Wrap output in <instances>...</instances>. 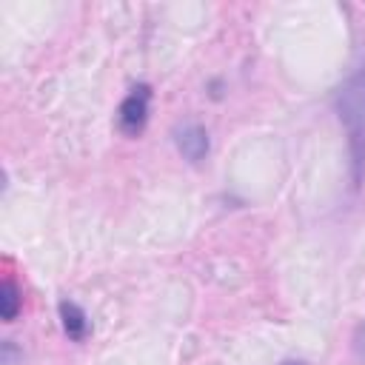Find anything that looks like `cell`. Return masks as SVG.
<instances>
[{
  "instance_id": "obj_1",
  "label": "cell",
  "mask_w": 365,
  "mask_h": 365,
  "mask_svg": "<svg viewBox=\"0 0 365 365\" xmlns=\"http://www.w3.org/2000/svg\"><path fill=\"white\" fill-rule=\"evenodd\" d=\"M334 111H336L339 123L348 131L354 185H359L362 182V171H365V66L356 68L334 91Z\"/></svg>"
},
{
  "instance_id": "obj_2",
  "label": "cell",
  "mask_w": 365,
  "mask_h": 365,
  "mask_svg": "<svg viewBox=\"0 0 365 365\" xmlns=\"http://www.w3.org/2000/svg\"><path fill=\"white\" fill-rule=\"evenodd\" d=\"M148 103H151V88L148 86L131 88V94L120 103V111H117V125H120L123 134L137 137L145 128V123H148Z\"/></svg>"
},
{
  "instance_id": "obj_3",
  "label": "cell",
  "mask_w": 365,
  "mask_h": 365,
  "mask_svg": "<svg viewBox=\"0 0 365 365\" xmlns=\"http://www.w3.org/2000/svg\"><path fill=\"white\" fill-rule=\"evenodd\" d=\"M174 145L188 163H202L208 157L211 140H208V131L200 123H182V125L174 128Z\"/></svg>"
},
{
  "instance_id": "obj_4",
  "label": "cell",
  "mask_w": 365,
  "mask_h": 365,
  "mask_svg": "<svg viewBox=\"0 0 365 365\" xmlns=\"http://www.w3.org/2000/svg\"><path fill=\"white\" fill-rule=\"evenodd\" d=\"M57 311H60V325H63L66 336L74 339V342H83V339L88 336V328H91L86 311H83L77 302H71V299H63V302L57 305Z\"/></svg>"
},
{
  "instance_id": "obj_5",
  "label": "cell",
  "mask_w": 365,
  "mask_h": 365,
  "mask_svg": "<svg viewBox=\"0 0 365 365\" xmlns=\"http://www.w3.org/2000/svg\"><path fill=\"white\" fill-rule=\"evenodd\" d=\"M20 305H23V297H20L17 285L11 279H3V285H0V317L6 322H11L20 314Z\"/></svg>"
},
{
  "instance_id": "obj_6",
  "label": "cell",
  "mask_w": 365,
  "mask_h": 365,
  "mask_svg": "<svg viewBox=\"0 0 365 365\" xmlns=\"http://www.w3.org/2000/svg\"><path fill=\"white\" fill-rule=\"evenodd\" d=\"M23 362V351L14 345V339H3L0 348V365H20Z\"/></svg>"
},
{
  "instance_id": "obj_7",
  "label": "cell",
  "mask_w": 365,
  "mask_h": 365,
  "mask_svg": "<svg viewBox=\"0 0 365 365\" xmlns=\"http://www.w3.org/2000/svg\"><path fill=\"white\" fill-rule=\"evenodd\" d=\"M351 348H354V356H356V362H362V365H365V322H359V325L354 328V336H351Z\"/></svg>"
},
{
  "instance_id": "obj_8",
  "label": "cell",
  "mask_w": 365,
  "mask_h": 365,
  "mask_svg": "<svg viewBox=\"0 0 365 365\" xmlns=\"http://www.w3.org/2000/svg\"><path fill=\"white\" fill-rule=\"evenodd\" d=\"M282 365H305V362H297V359H288V362H282Z\"/></svg>"
}]
</instances>
